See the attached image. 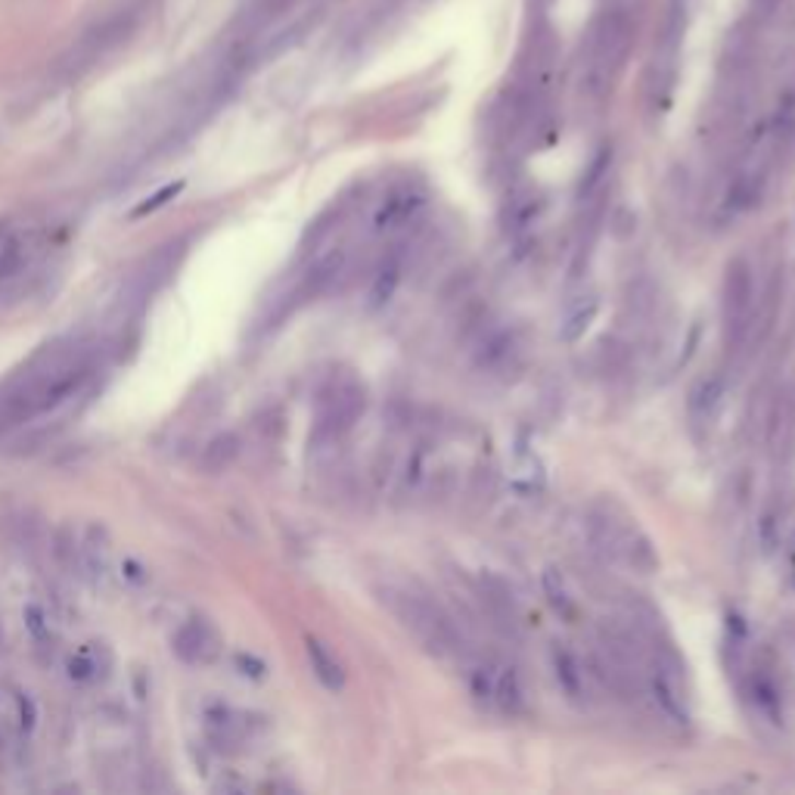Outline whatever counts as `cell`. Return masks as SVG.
I'll list each match as a JSON object with an SVG mask.
<instances>
[{"mask_svg":"<svg viewBox=\"0 0 795 795\" xmlns=\"http://www.w3.org/2000/svg\"><path fill=\"white\" fill-rule=\"evenodd\" d=\"M550 659H553V671H557V683L565 697L572 702H584L587 697V680H584V668L578 656L572 650H565L563 643H553L550 650Z\"/></svg>","mask_w":795,"mask_h":795,"instance_id":"cell-17","label":"cell"},{"mask_svg":"<svg viewBox=\"0 0 795 795\" xmlns=\"http://www.w3.org/2000/svg\"><path fill=\"white\" fill-rule=\"evenodd\" d=\"M426 209V194L410 187V184H401L395 190H388V196L376 206V212L370 218V231L373 233H395L410 227L420 214Z\"/></svg>","mask_w":795,"mask_h":795,"instance_id":"cell-9","label":"cell"},{"mask_svg":"<svg viewBox=\"0 0 795 795\" xmlns=\"http://www.w3.org/2000/svg\"><path fill=\"white\" fill-rule=\"evenodd\" d=\"M305 650H308V662L314 678L320 680L327 690L339 693V690L346 687V665L339 662V656L332 653L327 643L317 641V638H308V641H305Z\"/></svg>","mask_w":795,"mask_h":795,"instance_id":"cell-18","label":"cell"},{"mask_svg":"<svg viewBox=\"0 0 795 795\" xmlns=\"http://www.w3.org/2000/svg\"><path fill=\"white\" fill-rule=\"evenodd\" d=\"M91 379V364L84 358H62L54 367L32 376L25 386L10 395L0 408V429L20 426L25 420L59 408L66 398H72L78 388Z\"/></svg>","mask_w":795,"mask_h":795,"instance_id":"cell-3","label":"cell"},{"mask_svg":"<svg viewBox=\"0 0 795 795\" xmlns=\"http://www.w3.org/2000/svg\"><path fill=\"white\" fill-rule=\"evenodd\" d=\"M364 405H367L364 388L358 386L354 379H332L320 395L314 435L320 442H339L358 423V417L364 413Z\"/></svg>","mask_w":795,"mask_h":795,"instance_id":"cell-7","label":"cell"},{"mask_svg":"<svg viewBox=\"0 0 795 795\" xmlns=\"http://www.w3.org/2000/svg\"><path fill=\"white\" fill-rule=\"evenodd\" d=\"M0 236H3V224H0Z\"/></svg>","mask_w":795,"mask_h":795,"instance_id":"cell-29","label":"cell"},{"mask_svg":"<svg viewBox=\"0 0 795 795\" xmlns=\"http://www.w3.org/2000/svg\"><path fill=\"white\" fill-rule=\"evenodd\" d=\"M435 479V457L432 447L417 445L408 454V460L398 472V498H417L420 491H426Z\"/></svg>","mask_w":795,"mask_h":795,"instance_id":"cell-15","label":"cell"},{"mask_svg":"<svg viewBox=\"0 0 795 795\" xmlns=\"http://www.w3.org/2000/svg\"><path fill=\"white\" fill-rule=\"evenodd\" d=\"M780 3H783V0H752V7H749V20L758 22V25L768 22L776 10H780Z\"/></svg>","mask_w":795,"mask_h":795,"instance_id":"cell-28","label":"cell"},{"mask_svg":"<svg viewBox=\"0 0 795 795\" xmlns=\"http://www.w3.org/2000/svg\"><path fill=\"white\" fill-rule=\"evenodd\" d=\"M491 709L501 715H519L525 709V690L519 671L513 665L494 662V690H491Z\"/></svg>","mask_w":795,"mask_h":795,"instance_id":"cell-16","label":"cell"},{"mask_svg":"<svg viewBox=\"0 0 795 795\" xmlns=\"http://www.w3.org/2000/svg\"><path fill=\"white\" fill-rule=\"evenodd\" d=\"M634 13L628 0H609L597 10L587 32V50L582 62V94L600 103L612 94L616 81L628 66V54L634 44Z\"/></svg>","mask_w":795,"mask_h":795,"instance_id":"cell-1","label":"cell"},{"mask_svg":"<svg viewBox=\"0 0 795 795\" xmlns=\"http://www.w3.org/2000/svg\"><path fill=\"white\" fill-rule=\"evenodd\" d=\"M758 305L756 268L749 265L746 255H737L727 261L724 280H721V336L727 351L737 354L746 346V336L752 327Z\"/></svg>","mask_w":795,"mask_h":795,"instance_id":"cell-6","label":"cell"},{"mask_svg":"<svg viewBox=\"0 0 795 795\" xmlns=\"http://www.w3.org/2000/svg\"><path fill=\"white\" fill-rule=\"evenodd\" d=\"M587 538L594 543V550L606 560L631 565L638 572H656L659 569V553H656L653 541L628 516H619L616 510H600V506L591 510L587 513Z\"/></svg>","mask_w":795,"mask_h":795,"instance_id":"cell-4","label":"cell"},{"mask_svg":"<svg viewBox=\"0 0 795 795\" xmlns=\"http://www.w3.org/2000/svg\"><path fill=\"white\" fill-rule=\"evenodd\" d=\"M342 271H346V253H342V249L324 255L320 261H314L308 268L305 280H302V287H299V295H302V299H317V295H324V292L330 290L332 283L342 277Z\"/></svg>","mask_w":795,"mask_h":795,"instance_id":"cell-19","label":"cell"},{"mask_svg":"<svg viewBox=\"0 0 795 795\" xmlns=\"http://www.w3.org/2000/svg\"><path fill=\"white\" fill-rule=\"evenodd\" d=\"M768 457L774 469H786L795 460V386L776 391L774 405L768 410Z\"/></svg>","mask_w":795,"mask_h":795,"instance_id":"cell-8","label":"cell"},{"mask_svg":"<svg viewBox=\"0 0 795 795\" xmlns=\"http://www.w3.org/2000/svg\"><path fill=\"white\" fill-rule=\"evenodd\" d=\"M600 314V299L597 295H584L582 302H575L572 308L565 311L563 324H560V339L565 346H575L578 339H584V332L594 327Z\"/></svg>","mask_w":795,"mask_h":795,"instance_id":"cell-21","label":"cell"},{"mask_svg":"<svg viewBox=\"0 0 795 795\" xmlns=\"http://www.w3.org/2000/svg\"><path fill=\"white\" fill-rule=\"evenodd\" d=\"M752 687H756V702L758 709L764 712V715H771V718H780V690H776V683L768 675H756L752 678Z\"/></svg>","mask_w":795,"mask_h":795,"instance_id":"cell-25","label":"cell"},{"mask_svg":"<svg viewBox=\"0 0 795 795\" xmlns=\"http://www.w3.org/2000/svg\"><path fill=\"white\" fill-rule=\"evenodd\" d=\"M543 212V199L538 190L525 187V190H513L510 202L504 209V227L513 239H523L525 233L538 224V218Z\"/></svg>","mask_w":795,"mask_h":795,"instance_id":"cell-14","label":"cell"},{"mask_svg":"<svg viewBox=\"0 0 795 795\" xmlns=\"http://www.w3.org/2000/svg\"><path fill=\"white\" fill-rule=\"evenodd\" d=\"M383 600L398 616L401 628L423 643L432 656H454L460 650V631L439 603L426 600L423 594L405 591V587H398V591L388 587Z\"/></svg>","mask_w":795,"mask_h":795,"instance_id":"cell-5","label":"cell"},{"mask_svg":"<svg viewBox=\"0 0 795 795\" xmlns=\"http://www.w3.org/2000/svg\"><path fill=\"white\" fill-rule=\"evenodd\" d=\"M646 687H650V697L659 705V712L675 724H687L690 721V709H687V699L680 693L678 678L668 671L665 662H656L650 671H646Z\"/></svg>","mask_w":795,"mask_h":795,"instance_id":"cell-13","label":"cell"},{"mask_svg":"<svg viewBox=\"0 0 795 795\" xmlns=\"http://www.w3.org/2000/svg\"><path fill=\"white\" fill-rule=\"evenodd\" d=\"M20 265H22V243L20 239H7L3 249H0V280L13 277V273L20 271Z\"/></svg>","mask_w":795,"mask_h":795,"instance_id":"cell-27","label":"cell"},{"mask_svg":"<svg viewBox=\"0 0 795 795\" xmlns=\"http://www.w3.org/2000/svg\"><path fill=\"white\" fill-rule=\"evenodd\" d=\"M541 584H543V594H547V603L553 606V612L565 621H575L578 619V603L575 597L569 594V587H565V578L557 572V569H543L541 575Z\"/></svg>","mask_w":795,"mask_h":795,"instance_id":"cell-23","label":"cell"},{"mask_svg":"<svg viewBox=\"0 0 795 795\" xmlns=\"http://www.w3.org/2000/svg\"><path fill=\"white\" fill-rule=\"evenodd\" d=\"M519 339L516 332L504 330V327H491V330L479 332V342H476V367L486 370L491 376H504L510 370L519 367Z\"/></svg>","mask_w":795,"mask_h":795,"instance_id":"cell-11","label":"cell"},{"mask_svg":"<svg viewBox=\"0 0 795 795\" xmlns=\"http://www.w3.org/2000/svg\"><path fill=\"white\" fill-rule=\"evenodd\" d=\"M218 646L221 638L212 624L206 619H190L180 624V631L175 634V653L190 665H206L218 656Z\"/></svg>","mask_w":795,"mask_h":795,"instance_id":"cell-12","label":"cell"},{"mask_svg":"<svg viewBox=\"0 0 795 795\" xmlns=\"http://www.w3.org/2000/svg\"><path fill=\"white\" fill-rule=\"evenodd\" d=\"M690 10H693V0H665L653 57L646 66V78H643V100H646V113L653 121L671 109L675 87H678L680 50H683V38H687V25H690Z\"/></svg>","mask_w":795,"mask_h":795,"instance_id":"cell-2","label":"cell"},{"mask_svg":"<svg viewBox=\"0 0 795 795\" xmlns=\"http://www.w3.org/2000/svg\"><path fill=\"white\" fill-rule=\"evenodd\" d=\"M609 172H612V150L603 147L600 153L591 159L587 172H584L582 184H578V202H591L594 196L606 194V180H609Z\"/></svg>","mask_w":795,"mask_h":795,"instance_id":"cell-24","label":"cell"},{"mask_svg":"<svg viewBox=\"0 0 795 795\" xmlns=\"http://www.w3.org/2000/svg\"><path fill=\"white\" fill-rule=\"evenodd\" d=\"M180 190H184V184H180V180H177V184H165V187H162L159 194L150 196L147 202H140L135 212H131V218H143V214H150V212H155V209H162V206H165V202H172V199H175Z\"/></svg>","mask_w":795,"mask_h":795,"instance_id":"cell-26","label":"cell"},{"mask_svg":"<svg viewBox=\"0 0 795 795\" xmlns=\"http://www.w3.org/2000/svg\"><path fill=\"white\" fill-rule=\"evenodd\" d=\"M236 457H239V439H236L233 432H221V435H214L212 442L202 447L199 466H202L209 476H218V472L231 469Z\"/></svg>","mask_w":795,"mask_h":795,"instance_id":"cell-22","label":"cell"},{"mask_svg":"<svg viewBox=\"0 0 795 795\" xmlns=\"http://www.w3.org/2000/svg\"><path fill=\"white\" fill-rule=\"evenodd\" d=\"M727 398V379L721 373H702L697 383L690 386L687 395V423L697 435H709L712 426L718 423L721 408Z\"/></svg>","mask_w":795,"mask_h":795,"instance_id":"cell-10","label":"cell"},{"mask_svg":"<svg viewBox=\"0 0 795 795\" xmlns=\"http://www.w3.org/2000/svg\"><path fill=\"white\" fill-rule=\"evenodd\" d=\"M401 271H405V265H401V255H398V253L386 255V261L379 265V271L373 273V283H370V292H367V308L370 311L386 308L388 302H391V295H395L398 283H401Z\"/></svg>","mask_w":795,"mask_h":795,"instance_id":"cell-20","label":"cell"}]
</instances>
